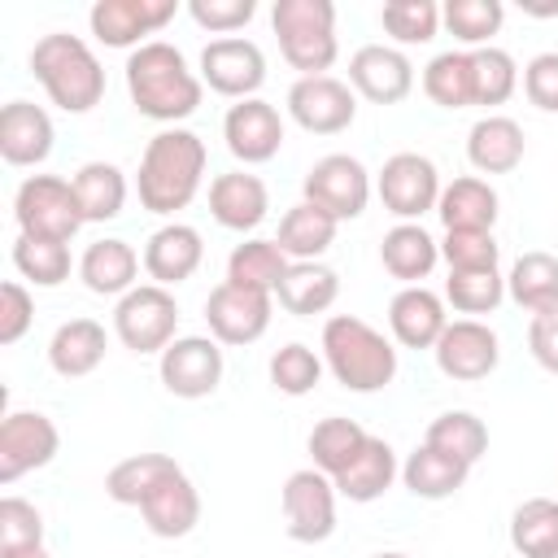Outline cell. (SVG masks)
Masks as SVG:
<instances>
[{"label":"cell","instance_id":"cell-32","mask_svg":"<svg viewBox=\"0 0 558 558\" xmlns=\"http://www.w3.org/2000/svg\"><path fill=\"white\" fill-rule=\"evenodd\" d=\"M506 296L519 310H527L532 318L558 310V257L554 253H541V248L519 253L514 266H510V275H506Z\"/></svg>","mask_w":558,"mask_h":558},{"label":"cell","instance_id":"cell-39","mask_svg":"<svg viewBox=\"0 0 558 558\" xmlns=\"http://www.w3.org/2000/svg\"><path fill=\"white\" fill-rule=\"evenodd\" d=\"M510 545L519 558H558V501L527 497L510 514Z\"/></svg>","mask_w":558,"mask_h":558},{"label":"cell","instance_id":"cell-40","mask_svg":"<svg viewBox=\"0 0 558 558\" xmlns=\"http://www.w3.org/2000/svg\"><path fill=\"white\" fill-rule=\"evenodd\" d=\"M371 440V432L357 423V418H344V414H331V418H318L314 423V432H310V458H314V466L323 471V475H340L357 453H362V445Z\"/></svg>","mask_w":558,"mask_h":558},{"label":"cell","instance_id":"cell-14","mask_svg":"<svg viewBox=\"0 0 558 558\" xmlns=\"http://www.w3.org/2000/svg\"><path fill=\"white\" fill-rule=\"evenodd\" d=\"M270 314H275L270 292H253V288H240V283H227V279L205 296V323H209V336L218 344L262 340L266 327H270Z\"/></svg>","mask_w":558,"mask_h":558},{"label":"cell","instance_id":"cell-24","mask_svg":"<svg viewBox=\"0 0 558 558\" xmlns=\"http://www.w3.org/2000/svg\"><path fill=\"white\" fill-rule=\"evenodd\" d=\"M436 214H440L445 231H493V222L501 214V201H497V187L488 179L462 174V179L440 187Z\"/></svg>","mask_w":558,"mask_h":558},{"label":"cell","instance_id":"cell-55","mask_svg":"<svg viewBox=\"0 0 558 558\" xmlns=\"http://www.w3.org/2000/svg\"><path fill=\"white\" fill-rule=\"evenodd\" d=\"M523 13H532V17H558V0H549V4H536V0H523Z\"/></svg>","mask_w":558,"mask_h":558},{"label":"cell","instance_id":"cell-6","mask_svg":"<svg viewBox=\"0 0 558 558\" xmlns=\"http://www.w3.org/2000/svg\"><path fill=\"white\" fill-rule=\"evenodd\" d=\"M13 218H17V235L61 240V244H70L74 231L83 227V209H78L74 183L61 179V174L22 179L17 192H13Z\"/></svg>","mask_w":558,"mask_h":558},{"label":"cell","instance_id":"cell-47","mask_svg":"<svg viewBox=\"0 0 558 558\" xmlns=\"http://www.w3.org/2000/svg\"><path fill=\"white\" fill-rule=\"evenodd\" d=\"M471 65H475V105L493 109V105H506L519 87V65L506 48H475L471 52Z\"/></svg>","mask_w":558,"mask_h":558},{"label":"cell","instance_id":"cell-42","mask_svg":"<svg viewBox=\"0 0 558 558\" xmlns=\"http://www.w3.org/2000/svg\"><path fill=\"white\" fill-rule=\"evenodd\" d=\"M440 22L449 26V35L458 44H466L475 52V48H488V39L501 31L506 4L501 0H449L440 9Z\"/></svg>","mask_w":558,"mask_h":558},{"label":"cell","instance_id":"cell-44","mask_svg":"<svg viewBox=\"0 0 558 558\" xmlns=\"http://www.w3.org/2000/svg\"><path fill=\"white\" fill-rule=\"evenodd\" d=\"M445 301L458 314H493L506 301V275L501 270H449L445 279Z\"/></svg>","mask_w":558,"mask_h":558},{"label":"cell","instance_id":"cell-16","mask_svg":"<svg viewBox=\"0 0 558 558\" xmlns=\"http://www.w3.org/2000/svg\"><path fill=\"white\" fill-rule=\"evenodd\" d=\"M436 366L440 375L458 379V384H475V379H488L501 362V340L488 323L480 318H453L440 340H436Z\"/></svg>","mask_w":558,"mask_h":558},{"label":"cell","instance_id":"cell-15","mask_svg":"<svg viewBox=\"0 0 558 558\" xmlns=\"http://www.w3.org/2000/svg\"><path fill=\"white\" fill-rule=\"evenodd\" d=\"M201 83L218 96L231 100H253L257 87L266 83V57L253 39L227 35V39H209L201 48Z\"/></svg>","mask_w":558,"mask_h":558},{"label":"cell","instance_id":"cell-2","mask_svg":"<svg viewBox=\"0 0 558 558\" xmlns=\"http://www.w3.org/2000/svg\"><path fill=\"white\" fill-rule=\"evenodd\" d=\"M205 140L187 126H166L148 140L144 157H140V174H135V192H140V205L148 214H179L192 205V196L201 192V179H205Z\"/></svg>","mask_w":558,"mask_h":558},{"label":"cell","instance_id":"cell-26","mask_svg":"<svg viewBox=\"0 0 558 558\" xmlns=\"http://www.w3.org/2000/svg\"><path fill=\"white\" fill-rule=\"evenodd\" d=\"M466 161L480 174H510L523 161V126L506 113H484L466 131Z\"/></svg>","mask_w":558,"mask_h":558},{"label":"cell","instance_id":"cell-11","mask_svg":"<svg viewBox=\"0 0 558 558\" xmlns=\"http://www.w3.org/2000/svg\"><path fill=\"white\" fill-rule=\"evenodd\" d=\"M222 344L214 336H179L161 357H157V375L161 388L179 401H201L214 397L222 384Z\"/></svg>","mask_w":558,"mask_h":558},{"label":"cell","instance_id":"cell-4","mask_svg":"<svg viewBox=\"0 0 558 558\" xmlns=\"http://www.w3.org/2000/svg\"><path fill=\"white\" fill-rule=\"evenodd\" d=\"M31 74L61 113H92L105 96V65L87 39L52 31L31 48Z\"/></svg>","mask_w":558,"mask_h":558},{"label":"cell","instance_id":"cell-53","mask_svg":"<svg viewBox=\"0 0 558 558\" xmlns=\"http://www.w3.org/2000/svg\"><path fill=\"white\" fill-rule=\"evenodd\" d=\"M527 349H532L536 366H545L549 375H558V310L536 314L527 323Z\"/></svg>","mask_w":558,"mask_h":558},{"label":"cell","instance_id":"cell-30","mask_svg":"<svg viewBox=\"0 0 558 558\" xmlns=\"http://www.w3.org/2000/svg\"><path fill=\"white\" fill-rule=\"evenodd\" d=\"M379 262L392 279H401L405 288L423 283L436 262H440V244L423 231V222H397L392 231H384V244H379Z\"/></svg>","mask_w":558,"mask_h":558},{"label":"cell","instance_id":"cell-27","mask_svg":"<svg viewBox=\"0 0 558 558\" xmlns=\"http://www.w3.org/2000/svg\"><path fill=\"white\" fill-rule=\"evenodd\" d=\"M105 349H109V336L96 318H70L48 340V366L61 379H83L105 362Z\"/></svg>","mask_w":558,"mask_h":558},{"label":"cell","instance_id":"cell-12","mask_svg":"<svg viewBox=\"0 0 558 558\" xmlns=\"http://www.w3.org/2000/svg\"><path fill=\"white\" fill-rule=\"evenodd\" d=\"M61 449V432L39 410H9L0 423V484H17L22 475L48 466Z\"/></svg>","mask_w":558,"mask_h":558},{"label":"cell","instance_id":"cell-10","mask_svg":"<svg viewBox=\"0 0 558 558\" xmlns=\"http://www.w3.org/2000/svg\"><path fill=\"white\" fill-rule=\"evenodd\" d=\"M336 484L331 475H323L318 466H305V471H292L283 480V532L301 545H318L336 532Z\"/></svg>","mask_w":558,"mask_h":558},{"label":"cell","instance_id":"cell-52","mask_svg":"<svg viewBox=\"0 0 558 558\" xmlns=\"http://www.w3.org/2000/svg\"><path fill=\"white\" fill-rule=\"evenodd\" d=\"M523 96L541 113H558V52H536L523 65Z\"/></svg>","mask_w":558,"mask_h":558},{"label":"cell","instance_id":"cell-35","mask_svg":"<svg viewBox=\"0 0 558 558\" xmlns=\"http://www.w3.org/2000/svg\"><path fill=\"white\" fill-rule=\"evenodd\" d=\"M466 475H471L466 462H458V458H449V453H440V449H432V445H418V449L401 462V484H405L414 497H423V501H445V497H453V493L466 484Z\"/></svg>","mask_w":558,"mask_h":558},{"label":"cell","instance_id":"cell-19","mask_svg":"<svg viewBox=\"0 0 558 558\" xmlns=\"http://www.w3.org/2000/svg\"><path fill=\"white\" fill-rule=\"evenodd\" d=\"M349 87L371 105H401L414 92V65L392 44H366L349 57Z\"/></svg>","mask_w":558,"mask_h":558},{"label":"cell","instance_id":"cell-29","mask_svg":"<svg viewBox=\"0 0 558 558\" xmlns=\"http://www.w3.org/2000/svg\"><path fill=\"white\" fill-rule=\"evenodd\" d=\"M140 514H144V523H148L153 536L179 541V536H187V532L201 523V493H196V484L179 471V475H170L161 488L148 493V501L140 506Z\"/></svg>","mask_w":558,"mask_h":558},{"label":"cell","instance_id":"cell-51","mask_svg":"<svg viewBox=\"0 0 558 558\" xmlns=\"http://www.w3.org/2000/svg\"><path fill=\"white\" fill-rule=\"evenodd\" d=\"M35 323V296L26 292V283L9 279L0 283V344H17Z\"/></svg>","mask_w":558,"mask_h":558},{"label":"cell","instance_id":"cell-21","mask_svg":"<svg viewBox=\"0 0 558 558\" xmlns=\"http://www.w3.org/2000/svg\"><path fill=\"white\" fill-rule=\"evenodd\" d=\"M52 118L44 105L31 100H9L0 109V157L9 166H39L52 153Z\"/></svg>","mask_w":558,"mask_h":558},{"label":"cell","instance_id":"cell-45","mask_svg":"<svg viewBox=\"0 0 558 558\" xmlns=\"http://www.w3.org/2000/svg\"><path fill=\"white\" fill-rule=\"evenodd\" d=\"M270 384H275V392H283V397H305V392H314L318 384H323V357L310 349V344H301V340H292V344H283V349H275L270 353Z\"/></svg>","mask_w":558,"mask_h":558},{"label":"cell","instance_id":"cell-41","mask_svg":"<svg viewBox=\"0 0 558 558\" xmlns=\"http://www.w3.org/2000/svg\"><path fill=\"white\" fill-rule=\"evenodd\" d=\"M423 445H432V449H440V453H449V458L475 466V462L484 458V449H488V427H484V418H475L471 410H445V414H436V418L427 423Z\"/></svg>","mask_w":558,"mask_h":558},{"label":"cell","instance_id":"cell-36","mask_svg":"<svg viewBox=\"0 0 558 558\" xmlns=\"http://www.w3.org/2000/svg\"><path fill=\"white\" fill-rule=\"evenodd\" d=\"M74 196L83 209V222H109L126 205V174L113 161H87L74 170Z\"/></svg>","mask_w":558,"mask_h":558},{"label":"cell","instance_id":"cell-20","mask_svg":"<svg viewBox=\"0 0 558 558\" xmlns=\"http://www.w3.org/2000/svg\"><path fill=\"white\" fill-rule=\"evenodd\" d=\"M201 257H205V240L187 222H166L144 244V270L157 288H174V283L192 279L201 270Z\"/></svg>","mask_w":558,"mask_h":558},{"label":"cell","instance_id":"cell-13","mask_svg":"<svg viewBox=\"0 0 558 558\" xmlns=\"http://www.w3.org/2000/svg\"><path fill=\"white\" fill-rule=\"evenodd\" d=\"M288 118L310 135H340L357 118V92L331 74L296 78L288 87Z\"/></svg>","mask_w":558,"mask_h":558},{"label":"cell","instance_id":"cell-33","mask_svg":"<svg viewBox=\"0 0 558 558\" xmlns=\"http://www.w3.org/2000/svg\"><path fill=\"white\" fill-rule=\"evenodd\" d=\"M183 466L170 458V453H131V458H122V462H113L109 466V475H105V493H109V501H118V506H144L148 501V493L153 488H161L170 475H179Z\"/></svg>","mask_w":558,"mask_h":558},{"label":"cell","instance_id":"cell-28","mask_svg":"<svg viewBox=\"0 0 558 558\" xmlns=\"http://www.w3.org/2000/svg\"><path fill=\"white\" fill-rule=\"evenodd\" d=\"M401 475V462H397V449L384 440V436H371L366 445H362V453L331 480L336 484V493L340 497H349V501H357V506H366V501H379L388 488H392V480Z\"/></svg>","mask_w":558,"mask_h":558},{"label":"cell","instance_id":"cell-1","mask_svg":"<svg viewBox=\"0 0 558 558\" xmlns=\"http://www.w3.org/2000/svg\"><path fill=\"white\" fill-rule=\"evenodd\" d=\"M126 92H131V105L140 118L174 126L201 109L205 83L192 74L187 57L174 44L148 39L144 48H135L126 57Z\"/></svg>","mask_w":558,"mask_h":558},{"label":"cell","instance_id":"cell-18","mask_svg":"<svg viewBox=\"0 0 558 558\" xmlns=\"http://www.w3.org/2000/svg\"><path fill=\"white\" fill-rule=\"evenodd\" d=\"M222 140L227 153L244 166H262L283 148V118L270 100L253 96V100H235L222 118Z\"/></svg>","mask_w":558,"mask_h":558},{"label":"cell","instance_id":"cell-46","mask_svg":"<svg viewBox=\"0 0 558 558\" xmlns=\"http://www.w3.org/2000/svg\"><path fill=\"white\" fill-rule=\"evenodd\" d=\"M379 26L405 48L410 44H432L436 31H440V4L436 0H384Z\"/></svg>","mask_w":558,"mask_h":558},{"label":"cell","instance_id":"cell-49","mask_svg":"<svg viewBox=\"0 0 558 558\" xmlns=\"http://www.w3.org/2000/svg\"><path fill=\"white\" fill-rule=\"evenodd\" d=\"M257 13V0H187V17L209 31V35H231L240 26H248Z\"/></svg>","mask_w":558,"mask_h":558},{"label":"cell","instance_id":"cell-3","mask_svg":"<svg viewBox=\"0 0 558 558\" xmlns=\"http://www.w3.org/2000/svg\"><path fill=\"white\" fill-rule=\"evenodd\" d=\"M323 366L349 392H379L397 379V349L357 314H331L323 323Z\"/></svg>","mask_w":558,"mask_h":558},{"label":"cell","instance_id":"cell-54","mask_svg":"<svg viewBox=\"0 0 558 558\" xmlns=\"http://www.w3.org/2000/svg\"><path fill=\"white\" fill-rule=\"evenodd\" d=\"M0 558H52L44 545H22V549H0Z\"/></svg>","mask_w":558,"mask_h":558},{"label":"cell","instance_id":"cell-17","mask_svg":"<svg viewBox=\"0 0 558 558\" xmlns=\"http://www.w3.org/2000/svg\"><path fill=\"white\" fill-rule=\"evenodd\" d=\"M179 13L174 0H96L87 13L92 35L105 48H144V35H157Z\"/></svg>","mask_w":558,"mask_h":558},{"label":"cell","instance_id":"cell-50","mask_svg":"<svg viewBox=\"0 0 558 558\" xmlns=\"http://www.w3.org/2000/svg\"><path fill=\"white\" fill-rule=\"evenodd\" d=\"M22 545H44V514L26 497H4L0 501V549H22Z\"/></svg>","mask_w":558,"mask_h":558},{"label":"cell","instance_id":"cell-5","mask_svg":"<svg viewBox=\"0 0 558 558\" xmlns=\"http://www.w3.org/2000/svg\"><path fill=\"white\" fill-rule=\"evenodd\" d=\"M270 26L279 35V52L301 78L327 74L336 65V4L331 0H275Z\"/></svg>","mask_w":558,"mask_h":558},{"label":"cell","instance_id":"cell-37","mask_svg":"<svg viewBox=\"0 0 558 558\" xmlns=\"http://www.w3.org/2000/svg\"><path fill=\"white\" fill-rule=\"evenodd\" d=\"M288 253L279 248V240H244V244H235L231 248V257H227V283H240V288H253V292H270L275 296V288L283 283V275H288Z\"/></svg>","mask_w":558,"mask_h":558},{"label":"cell","instance_id":"cell-38","mask_svg":"<svg viewBox=\"0 0 558 558\" xmlns=\"http://www.w3.org/2000/svg\"><path fill=\"white\" fill-rule=\"evenodd\" d=\"M423 92L440 109H471L475 105V65H471V52H462V48L436 52L423 65Z\"/></svg>","mask_w":558,"mask_h":558},{"label":"cell","instance_id":"cell-8","mask_svg":"<svg viewBox=\"0 0 558 558\" xmlns=\"http://www.w3.org/2000/svg\"><path fill=\"white\" fill-rule=\"evenodd\" d=\"M301 201L318 205L323 214H331L336 222L362 218L371 205V170L349 157V153H327L305 170L301 183Z\"/></svg>","mask_w":558,"mask_h":558},{"label":"cell","instance_id":"cell-31","mask_svg":"<svg viewBox=\"0 0 558 558\" xmlns=\"http://www.w3.org/2000/svg\"><path fill=\"white\" fill-rule=\"evenodd\" d=\"M340 296V275L323 262H292L283 283L275 288V301L296 314V318H314V314H327Z\"/></svg>","mask_w":558,"mask_h":558},{"label":"cell","instance_id":"cell-43","mask_svg":"<svg viewBox=\"0 0 558 558\" xmlns=\"http://www.w3.org/2000/svg\"><path fill=\"white\" fill-rule=\"evenodd\" d=\"M13 266H17V275L31 279L35 288H57V283L70 279V244L17 235V240H13Z\"/></svg>","mask_w":558,"mask_h":558},{"label":"cell","instance_id":"cell-9","mask_svg":"<svg viewBox=\"0 0 558 558\" xmlns=\"http://www.w3.org/2000/svg\"><path fill=\"white\" fill-rule=\"evenodd\" d=\"M440 187H445L440 170L423 153H392L375 174V192L384 209L401 222H418L423 214H432L440 201Z\"/></svg>","mask_w":558,"mask_h":558},{"label":"cell","instance_id":"cell-34","mask_svg":"<svg viewBox=\"0 0 558 558\" xmlns=\"http://www.w3.org/2000/svg\"><path fill=\"white\" fill-rule=\"evenodd\" d=\"M336 231H340V222L331 218V214H323L318 205H310V201H296L288 214H283V222H279V248L288 253V262H318L331 244H336Z\"/></svg>","mask_w":558,"mask_h":558},{"label":"cell","instance_id":"cell-22","mask_svg":"<svg viewBox=\"0 0 558 558\" xmlns=\"http://www.w3.org/2000/svg\"><path fill=\"white\" fill-rule=\"evenodd\" d=\"M388 327H392V340H397L401 349H436L440 331L449 327L445 296H436V292L423 288V283L401 288V292L388 301Z\"/></svg>","mask_w":558,"mask_h":558},{"label":"cell","instance_id":"cell-23","mask_svg":"<svg viewBox=\"0 0 558 558\" xmlns=\"http://www.w3.org/2000/svg\"><path fill=\"white\" fill-rule=\"evenodd\" d=\"M266 209H270V192H266V183L257 174H248V170L214 174V183H209V214H214L218 227L253 231V227H262Z\"/></svg>","mask_w":558,"mask_h":558},{"label":"cell","instance_id":"cell-25","mask_svg":"<svg viewBox=\"0 0 558 558\" xmlns=\"http://www.w3.org/2000/svg\"><path fill=\"white\" fill-rule=\"evenodd\" d=\"M135 275H140V253L118 235L87 244L78 257V279L96 296H126L135 288Z\"/></svg>","mask_w":558,"mask_h":558},{"label":"cell","instance_id":"cell-7","mask_svg":"<svg viewBox=\"0 0 558 558\" xmlns=\"http://www.w3.org/2000/svg\"><path fill=\"white\" fill-rule=\"evenodd\" d=\"M179 305L170 296V288L157 283H135L126 296H118L113 305V336L122 340V349L131 353H166L179 336Z\"/></svg>","mask_w":558,"mask_h":558},{"label":"cell","instance_id":"cell-56","mask_svg":"<svg viewBox=\"0 0 558 558\" xmlns=\"http://www.w3.org/2000/svg\"><path fill=\"white\" fill-rule=\"evenodd\" d=\"M375 558H410V554H397V549H388V554H375Z\"/></svg>","mask_w":558,"mask_h":558},{"label":"cell","instance_id":"cell-48","mask_svg":"<svg viewBox=\"0 0 558 558\" xmlns=\"http://www.w3.org/2000/svg\"><path fill=\"white\" fill-rule=\"evenodd\" d=\"M440 257L449 270H497L501 244L493 231H445Z\"/></svg>","mask_w":558,"mask_h":558}]
</instances>
